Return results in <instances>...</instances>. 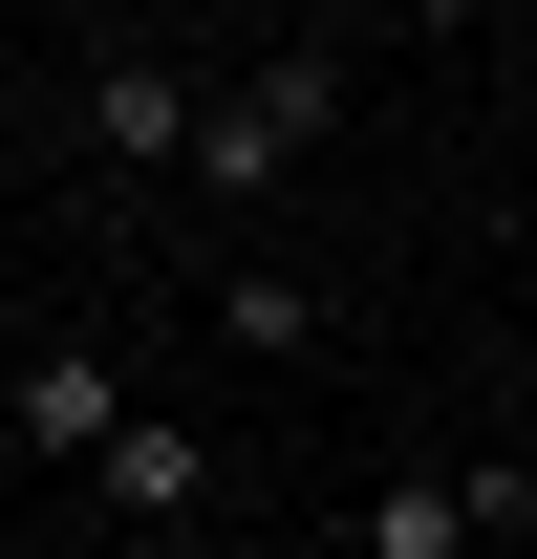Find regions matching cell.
<instances>
[{
    "label": "cell",
    "instance_id": "obj_2",
    "mask_svg": "<svg viewBox=\"0 0 537 559\" xmlns=\"http://www.w3.org/2000/svg\"><path fill=\"white\" fill-rule=\"evenodd\" d=\"M473 538H537V474H516V452H430V474L366 495V559H473Z\"/></svg>",
    "mask_w": 537,
    "mask_h": 559
},
{
    "label": "cell",
    "instance_id": "obj_3",
    "mask_svg": "<svg viewBox=\"0 0 537 559\" xmlns=\"http://www.w3.org/2000/svg\"><path fill=\"white\" fill-rule=\"evenodd\" d=\"M0 430H22V452H108V430H130V366H108V345H44L22 388H0Z\"/></svg>",
    "mask_w": 537,
    "mask_h": 559
},
{
    "label": "cell",
    "instance_id": "obj_4",
    "mask_svg": "<svg viewBox=\"0 0 537 559\" xmlns=\"http://www.w3.org/2000/svg\"><path fill=\"white\" fill-rule=\"evenodd\" d=\"M194 108L215 86H172V66H86V151L108 173H194Z\"/></svg>",
    "mask_w": 537,
    "mask_h": 559
},
{
    "label": "cell",
    "instance_id": "obj_5",
    "mask_svg": "<svg viewBox=\"0 0 537 559\" xmlns=\"http://www.w3.org/2000/svg\"><path fill=\"white\" fill-rule=\"evenodd\" d=\"M86 495L172 538V516H194V495H215V452H194V430H172V409H130V430H108V452H86Z\"/></svg>",
    "mask_w": 537,
    "mask_h": 559
},
{
    "label": "cell",
    "instance_id": "obj_1",
    "mask_svg": "<svg viewBox=\"0 0 537 559\" xmlns=\"http://www.w3.org/2000/svg\"><path fill=\"white\" fill-rule=\"evenodd\" d=\"M323 130H344V66H237V86L194 108V194H279Z\"/></svg>",
    "mask_w": 537,
    "mask_h": 559
}]
</instances>
